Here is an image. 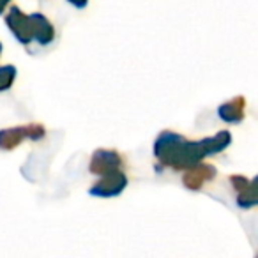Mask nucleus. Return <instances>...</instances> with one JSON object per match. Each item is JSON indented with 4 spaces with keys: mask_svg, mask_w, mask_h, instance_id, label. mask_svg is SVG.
<instances>
[{
    "mask_svg": "<svg viewBox=\"0 0 258 258\" xmlns=\"http://www.w3.org/2000/svg\"><path fill=\"white\" fill-rule=\"evenodd\" d=\"M125 184V179L120 175V173H111L108 175L99 186H96L92 189V193H99V195H113V193H118L120 187H124Z\"/></svg>",
    "mask_w": 258,
    "mask_h": 258,
    "instance_id": "f257e3e1",
    "label": "nucleus"
}]
</instances>
